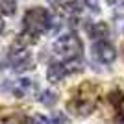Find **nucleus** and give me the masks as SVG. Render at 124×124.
I'll list each match as a JSON object with an SVG mask.
<instances>
[{
    "instance_id": "1",
    "label": "nucleus",
    "mask_w": 124,
    "mask_h": 124,
    "mask_svg": "<svg viewBox=\"0 0 124 124\" xmlns=\"http://www.w3.org/2000/svg\"><path fill=\"white\" fill-rule=\"evenodd\" d=\"M100 102V87L93 82H82L67 102V111L78 119L89 117Z\"/></svg>"
},
{
    "instance_id": "2",
    "label": "nucleus",
    "mask_w": 124,
    "mask_h": 124,
    "mask_svg": "<svg viewBox=\"0 0 124 124\" xmlns=\"http://www.w3.org/2000/svg\"><path fill=\"white\" fill-rule=\"evenodd\" d=\"M82 52L83 45L76 33H65L54 43V56L59 63L82 65Z\"/></svg>"
},
{
    "instance_id": "3",
    "label": "nucleus",
    "mask_w": 124,
    "mask_h": 124,
    "mask_svg": "<svg viewBox=\"0 0 124 124\" xmlns=\"http://www.w3.org/2000/svg\"><path fill=\"white\" fill-rule=\"evenodd\" d=\"M24 30L22 33H26L28 37H31L33 41H37V37L45 33V31L50 28V13H48L45 8H31V9L26 11L24 19Z\"/></svg>"
},
{
    "instance_id": "4",
    "label": "nucleus",
    "mask_w": 124,
    "mask_h": 124,
    "mask_svg": "<svg viewBox=\"0 0 124 124\" xmlns=\"http://www.w3.org/2000/svg\"><path fill=\"white\" fill-rule=\"evenodd\" d=\"M109 108V117L115 124L124 122V93L120 89H113L108 93V100H106Z\"/></svg>"
},
{
    "instance_id": "5",
    "label": "nucleus",
    "mask_w": 124,
    "mask_h": 124,
    "mask_svg": "<svg viewBox=\"0 0 124 124\" xmlns=\"http://www.w3.org/2000/svg\"><path fill=\"white\" fill-rule=\"evenodd\" d=\"M93 57L102 65H111L117 57L115 48L109 45L108 41H94L93 45Z\"/></svg>"
},
{
    "instance_id": "6",
    "label": "nucleus",
    "mask_w": 124,
    "mask_h": 124,
    "mask_svg": "<svg viewBox=\"0 0 124 124\" xmlns=\"http://www.w3.org/2000/svg\"><path fill=\"white\" fill-rule=\"evenodd\" d=\"M69 74H72L69 70V67L65 63H59V61L50 63V65H48V70H46V78H48V82H52V83H59L63 78H67Z\"/></svg>"
},
{
    "instance_id": "7",
    "label": "nucleus",
    "mask_w": 124,
    "mask_h": 124,
    "mask_svg": "<svg viewBox=\"0 0 124 124\" xmlns=\"http://www.w3.org/2000/svg\"><path fill=\"white\" fill-rule=\"evenodd\" d=\"M11 91H13V94H15L17 98H24V96H30V94H33L37 91V85L31 80H19V82L11 87Z\"/></svg>"
},
{
    "instance_id": "8",
    "label": "nucleus",
    "mask_w": 124,
    "mask_h": 124,
    "mask_svg": "<svg viewBox=\"0 0 124 124\" xmlns=\"http://www.w3.org/2000/svg\"><path fill=\"white\" fill-rule=\"evenodd\" d=\"M108 24L106 22H94L93 26H89V35L94 41H104V37H108Z\"/></svg>"
},
{
    "instance_id": "9",
    "label": "nucleus",
    "mask_w": 124,
    "mask_h": 124,
    "mask_svg": "<svg viewBox=\"0 0 124 124\" xmlns=\"http://www.w3.org/2000/svg\"><path fill=\"white\" fill-rule=\"evenodd\" d=\"M39 102H41L43 106L52 108V106L57 102V93H54V91H43L41 96H39Z\"/></svg>"
},
{
    "instance_id": "10",
    "label": "nucleus",
    "mask_w": 124,
    "mask_h": 124,
    "mask_svg": "<svg viewBox=\"0 0 124 124\" xmlns=\"http://www.w3.org/2000/svg\"><path fill=\"white\" fill-rule=\"evenodd\" d=\"M0 13L13 15L15 13V0H0Z\"/></svg>"
},
{
    "instance_id": "11",
    "label": "nucleus",
    "mask_w": 124,
    "mask_h": 124,
    "mask_svg": "<svg viewBox=\"0 0 124 124\" xmlns=\"http://www.w3.org/2000/svg\"><path fill=\"white\" fill-rule=\"evenodd\" d=\"M28 124H50V122H48V119L43 117V115H33V117L28 119Z\"/></svg>"
},
{
    "instance_id": "12",
    "label": "nucleus",
    "mask_w": 124,
    "mask_h": 124,
    "mask_svg": "<svg viewBox=\"0 0 124 124\" xmlns=\"http://www.w3.org/2000/svg\"><path fill=\"white\" fill-rule=\"evenodd\" d=\"M115 28L119 33H124V15H117L115 17Z\"/></svg>"
},
{
    "instance_id": "13",
    "label": "nucleus",
    "mask_w": 124,
    "mask_h": 124,
    "mask_svg": "<svg viewBox=\"0 0 124 124\" xmlns=\"http://www.w3.org/2000/svg\"><path fill=\"white\" fill-rule=\"evenodd\" d=\"M78 2H80V0H59V4H61L63 8H67V9H72Z\"/></svg>"
},
{
    "instance_id": "14",
    "label": "nucleus",
    "mask_w": 124,
    "mask_h": 124,
    "mask_svg": "<svg viewBox=\"0 0 124 124\" xmlns=\"http://www.w3.org/2000/svg\"><path fill=\"white\" fill-rule=\"evenodd\" d=\"M50 124H69V122H67V119H65L63 115H56V117H54V120H52Z\"/></svg>"
},
{
    "instance_id": "15",
    "label": "nucleus",
    "mask_w": 124,
    "mask_h": 124,
    "mask_svg": "<svg viewBox=\"0 0 124 124\" xmlns=\"http://www.w3.org/2000/svg\"><path fill=\"white\" fill-rule=\"evenodd\" d=\"M85 4H87V8L98 11V0H85Z\"/></svg>"
},
{
    "instance_id": "16",
    "label": "nucleus",
    "mask_w": 124,
    "mask_h": 124,
    "mask_svg": "<svg viewBox=\"0 0 124 124\" xmlns=\"http://www.w3.org/2000/svg\"><path fill=\"white\" fill-rule=\"evenodd\" d=\"M2 31H4V21L0 19V33H2Z\"/></svg>"
},
{
    "instance_id": "17",
    "label": "nucleus",
    "mask_w": 124,
    "mask_h": 124,
    "mask_svg": "<svg viewBox=\"0 0 124 124\" xmlns=\"http://www.w3.org/2000/svg\"><path fill=\"white\" fill-rule=\"evenodd\" d=\"M108 2H109V4H111V2H115V0H108Z\"/></svg>"
}]
</instances>
